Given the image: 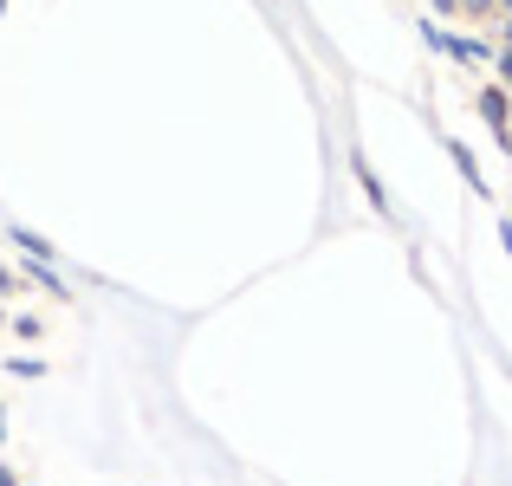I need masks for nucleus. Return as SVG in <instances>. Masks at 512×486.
Here are the masks:
<instances>
[{"label":"nucleus","mask_w":512,"mask_h":486,"mask_svg":"<svg viewBox=\"0 0 512 486\" xmlns=\"http://www.w3.org/2000/svg\"><path fill=\"white\" fill-rule=\"evenodd\" d=\"M480 117H487V130H493V137H500L506 150H512V104H506V91H500V85H487V91H480Z\"/></svg>","instance_id":"obj_1"},{"label":"nucleus","mask_w":512,"mask_h":486,"mask_svg":"<svg viewBox=\"0 0 512 486\" xmlns=\"http://www.w3.org/2000/svg\"><path fill=\"white\" fill-rule=\"evenodd\" d=\"M500 7H506V13H512V0H500Z\"/></svg>","instance_id":"obj_4"},{"label":"nucleus","mask_w":512,"mask_h":486,"mask_svg":"<svg viewBox=\"0 0 512 486\" xmlns=\"http://www.w3.org/2000/svg\"><path fill=\"white\" fill-rule=\"evenodd\" d=\"M493 65H500V78L512 85V46H500V59H493Z\"/></svg>","instance_id":"obj_2"},{"label":"nucleus","mask_w":512,"mask_h":486,"mask_svg":"<svg viewBox=\"0 0 512 486\" xmlns=\"http://www.w3.org/2000/svg\"><path fill=\"white\" fill-rule=\"evenodd\" d=\"M0 486H20V480H13V474H7V467H0Z\"/></svg>","instance_id":"obj_3"}]
</instances>
